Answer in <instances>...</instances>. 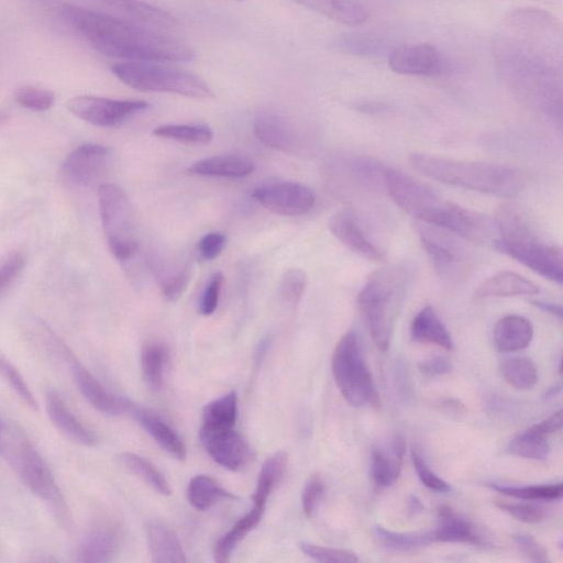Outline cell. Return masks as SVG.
I'll use <instances>...</instances> for the list:
<instances>
[{"mask_svg":"<svg viewBox=\"0 0 563 563\" xmlns=\"http://www.w3.org/2000/svg\"><path fill=\"white\" fill-rule=\"evenodd\" d=\"M154 269L164 298L168 301L180 298L190 282V264L179 257L159 258Z\"/></svg>","mask_w":563,"mask_h":563,"instance_id":"obj_28","label":"cell"},{"mask_svg":"<svg viewBox=\"0 0 563 563\" xmlns=\"http://www.w3.org/2000/svg\"><path fill=\"white\" fill-rule=\"evenodd\" d=\"M406 451L405 438L395 434L388 451L380 446L371 451V474L377 488H387L398 478Z\"/></svg>","mask_w":563,"mask_h":563,"instance_id":"obj_20","label":"cell"},{"mask_svg":"<svg viewBox=\"0 0 563 563\" xmlns=\"http://www.w3.org/2000/svg\"><path fill=\"white\" fill-rule=\"evenodd\" d=\"M199 439L213 461L232 472L242 471L251 459L249 443L234 428L219 431L199 430Z\"/></svg>","mask_w":563,"mask_h":563,"instance_id":"obj_15","label":"cell"},{"mask_svg":"<svg viewBox=\"0 0 563 563\" xmlns=\"http://www.w3.org/2000/svg\"><path fill=\"white\" fill-rule=\"evenodd\" d=\"M24 264L25 256L21 251L11 252L0 262V294L19 276Z\"/></svg>","mask_w":563,"mask_h":563,"instance_id":"obj_52","label":"cell"},{"mask_svg":"<svg viewBox=\"0 0 563 563\" xmlns=\"http://www.w3.org/2000/svg\"><path fill=\"white\" fill-rule=\"evenodd\" d=\"M111 71L124 85L140 91L169 92L196 99L213 97L211 88L195 74L159 62H121Z\"/></svg>","mask_w":563,"mask_h":563,"instance_id":"obj_7","label":"cell"},{"mask_svg":"<svg viewBox=\"0 0 563 563\" xmlns=\"http://www.w3.org/2000/svg\"><path fill=\"white\" fill-rule=\"evenodd\" d=\"M331 368L345 401L356 408L380 406V398L365 362L356 331L345 332L335 345Z\"/></svg>","mask_w":563,"mask_h":563,"instance_id":"obj_6","label":"cell"},{"mask_svg":"<svg viewBox=\"0 0 563 563\" xmlns=\"http://www.w3.org/2000/svg\"><path fill=\"white\" fill-rule=\"evenodd\" d=\"M253 130L261 143L285 154L302 155L310 146L301 128L277 113L260 114L254 121Z\"/></svg>","mask_w":563,"mask_h":563,"instance_id":"obj_12","label":"cell"},{"mask_svg":"<svg viewBox=\"0 0 563 563\" xmlns=\"http://www.w3.org/2000/svg\"><path fill=\"white\" fill-rule=\"evenodd\" d=\"M238 417V395L230 391L205 406L201 431L233 429Z\"/></svg>","mask_w":563,"mask_h":563,"instance_id":"obj_31","label":"cell"},{"mask_svg":"<svg viewBox=\"0 0 563 563\" xmlns=\"http://www.w3.org/2000/svg\"><path fill=\"white\" fill-rule=\"evenodd\" d=\"M409 162L430 179L498 197L517 196L527 184L521 170L500 164L459 161L426 153L410 154Z\"/></svg>","mask_w":563,"mask_h":563,"instance_id":"obj_2","label":"cell"},{"mask_svg":"<svg viewBox=\"0 0 563 563\" xmlns=\"http://www.w3.org/2000/svg\"><path fill=\"white\" fill-rule=\"evenodd\" d=\"M490 487L503 495L525 500L552 501L561 499L563 495V486L561 482L548 485L529 486L492 484Z\"/></svg>","mask_w":563,"mask_h":563,"instance_id":"obj_42","label":"cell"},{"mask_svg":"<svg viewBox=\"0 0 563 563\" xmlns=\"http://www.w3.org/2000/svg\"><path fill=\"white\" fill-rule=\"evenodd\" d=\"M547 434L534 426L514 438L508 450L511 454L530 460H544L550 451Z\"/></svg>","mask_w":563,"mask_h":563,"instance_id":"obj_39","label":"cell"},{"mask_svg":"<svg viewBox=\"0 0 563 563\" xmlns=\"http://www.w3.org/2000/svg\"><path fill=\"white\" fill-rule=\"evenodd\" d=\"M98 202L106 240L112 255L121 263L133 260L139 250V225L125 191L115 184L98 188Z\"/></svg>","mask_w":563,"mask_h":563,"instance_id":"obj_8","label":"cell"},{"mask_svg":"<svg viewBox=\"0 0 563 563\" xmlns=\"http://www.w3.org/2000/svg\"><path fill=\"white\" fill-rule=\"evenodd\" d=\"M224 276L222 273H214L208 280L199 301V311L203 316H210L217 309L220 291Z\"/></svg>","mask_w":563,"mask_h":563,"instance_id":"obj_51","label":"cell"},{"mask_svg":"<svg viewBox=\"0 0 563 563\" xmlns=\"http://www.w3.org/2000/svg\"><path fill=\"white\" fill-rule=\"evenodd\" d=\"M411 460L418 478L427 488L437 493H450L452 490L451 485L429 467L416 448L411 451Z\"/></svg>","mask_w":563,"mask_h":563,"instance_id":"obj_49","label":"cell"},{"mask_svg":"<svg viewBox=\"0 0 563 563\" xmlns=\"http://www.w3.org/2000/svg\"><path fill=\"white\" fill-rule=\"evenodd\" d=\"M117 530L108 525L92 528L79 545L77 560L80 562L102 563L113 559L118 551Z\"/></svg>","mask_w":563,"mask_h":563,"instance_id":"obj_26","label":"cell"},{"mask_svg":"<svg viewBox=\"0 0 563 563\" xmlns=\"http://www.w3.org/2000/svg\"><path fill=\"white\" fill-rule=\"evenodd\" d=\"M64 20L103 55L129 62H190L185 42L148 27L74 4L62 8Z\"/></svg>","mask_w":563,"mask_h":563,"instance_id":"obj_1","label":"cell"},{"mask_svg":"<svg viewBox=\"0 0 563 563\" xmlns=\"http://www.w3.org/2000/svg\"><path fill=\"white\" fill-rule=\"evenodd\" d=\"M434 542L468 543L484 545L487 540L476 526L451 506L441 505L437 509V522L431 530Z\"/></svg>","mask_w":563,"mask_h":563,"instance_id":"obj_18","label":"cell"},{"mask_svg":"<svg viewBox=\"0 0 563 563\" xmlns=\"http://www.w3.org/2000/svg\"><path fill=\"white\" fill-rule=\"evenodd\" d=\"M419 369L429 376H439L452 371V363L444 356L435 355L419 363Z\"/></svg>","mask_w":563,"mask_h":563,"instance_id":"obj_55","label":"cell"},{"mask_svg":"<svg viewBox=\"0 0 563 563\" xmlns=\"http://www.w3.org/2000/svg\"><path fill=\"white\" fill-rule=\"evenodd\" d=\"M325 490L324 482L318 474L311 475L305 484L301 505L307 517H312Z\"/></svg>","mask_w":563,"mask_h":563,"instance_id":"obj_50","label":"cell"},{"mask_svg":"<svg viewBox=\"0 0 563 563\" xmlns=\"http://www.w3.org/2000/svg\"><path fill=\"white\" fill-rule=\"evenodd\" d=\"M287 453L280 451L269 456L258 473L255 492L252 495L254 504L266 505L271 493L284 477L287 468Z\"/></svg>","mask_w":563,"mask_h":563,"instance_id":"obj_34","label":"cell"},{"mask_svg":"<svg viewBox=\"0 0 563 563\" xmlns=\"http://www.w3.org/2000/svg\"><path fill=\"white\" fill-rule=\"evenodd\" d=\"M446 65L443 54L428 43L402 45L388 55L390 69L402 75L434 77L443 74Z\"/></svg>","mask_w":563,"mask_h":563,"instance_id":"obj_13","label":"cell"},{"mask_svg":"<svg viewBox=\"0 0 563 563\" xmlns=\"http://www.w3.org/2000/svg\"><path fill=\"white\" fill-rule=\"evenodd\" d=\"M119 460L125 468L140 477L157 494L163 496L172 494V489L165 476L143 456L131 452H124L119 455Z\"/></svg>","mask_w":563,"mask_h":563,"instance_id":"obj_37","label":"cell"},{"mask_svg":"<svg viewBox=\"0 0 563 563\" xmlns=\"http://www.w3.org/2000/svg\"><path fill=\"white\" fill-rule=\"evenodd\" d=\"M539 292V287L522 275L512 271H500L479 284L475 290V297H517L532 296Z\"/></svg>","mask_w":563,"mask_h":563,"instance_id":"obj_23","label":"cell"},{"mask_svg":"<svg viewBox=\"0 0 563 563\" xmlns=\"http://www.w3.org/2000/svg\"><path fill=\"white\" fill-rule=\"evenodd\" d=\"M125 412L130 413L163 450L177 460L186 459L187 449L183 439L161 417L128 399Z\"/></svg>","mask_w":563,"mask_h":563,"instance_id":"obj_19","label":"cell"},{"mask_svg":"<svg viewBox=\"0 0 563 563\" xmlns=\"http://www.w3.org/2000/svg\"><path fill=\"white\" fill-rule=\"evenodd\" d=\"M329 230L347 250L366 261L384 262V254L366 235L355 212L350 208H341L329 219Z\"/></svg>","mask_w":563,"mask_h":563,"instance_id":"obj_16","label":"cell"},{"mask_svg":"<svg viewBox=\"0 0 563 563\" xmlns=\"http://www.w3.org/2000/svg\"><path fill=\"white\" fill-rule=\"evenodd\" d=\"M531 303L539 308L540 310L548 312L558 319H562V307L561 305L549 302V301H541V300H532Z\"/></svg>","mask_w":563,"mask_h":563,"instance_id":"obj_57","label":"cell"},{"mask_svg":"<svg viewBox=\"0 0 563 563\" xmlns=\"http://www.w3.org/2000/svg\"><path fill=\"white\" fill-rule=\"evenodd\" d=\"M373 536L377 543L385 549L400 552L411 551L434 542L431 531L398 532L382 526L373 528Z\"/></svg>","mask_w":563,"mask_h":563,"instance_id":"obj_36","label":"cell"},{"mask_svg":"<svg viewBox=\"0 0 563 563\" xmlns=\"http://www.w3.org/2000/svg\"><path fill=\"white\" fill-rule=\"evenodd\" d=\"M562 426V411L558 410L547 419L541 422L534 424V427L541 431L542 433L550 435L561 429Z\"/></svg>","mask_w":563,"mask_h":563,"instance_id":"obj_56","label":"cell"},{"mask_svg":"<svg viewBox=\"0 0 563 563\" xmlns=\"http://www.w3.org/2000/svg\"><path fill=\"white\" fill-rule=\"evenodd\" d=\"M514 542L520 553L531 562H550L547 550L530 534L517 533L512 536Z\"/></svg>","mask_w":563,"mask_h":563,"instance_id":"obj_53","label":"cell"},{"mask_svg":"<svg viewBox=\"0 0 563 563\" xmlns=\"http://www.w3.org/2000/svg\"><path fill=\"white\" fill-rule=\"evenodd\" d=\"M533 338L531 321L519 314H507L494 327L493 341L497 351L511 353L526 349Z\"/></svg>","mask_w":563,"mask_h":563,"instance_id":"obj_22","label":"cell"},{"mask_svg":"<svg viewBox=\"0 0 563 563\" xmlns=\"http://www.w3.org/2000/svg\"><path fill=\"white\" fill-rule=\"evenodd\" d=\"M411 339L419 343L433 344L446 351L454 347L453 339L432 306L423 307L410 324Z\"/></svg>","mask_w":563,"mask_h":563,"instance_id":"obj_25","label":"cell"},{"mask_svg":"<svg viewBox=\"0 0 563 563\" xmlns=\"http://www.w3.org/2000/svg\"><path fill=\"white\" fill-rule=\"evenodd\" d=\"M45 404L49 420L63 434L86 446L96 443L93 432L73 413L57 391L49 390Z\"/></svg>","mask_w":563,"mask_h":563,"instance_id":"obj_21","label":"cell"},{"mask_svg":"<svg viewBox=\"0 0 563 563\" xmlns=\"http://www.w3.org/2000/svg\"><path fill=\"white\" fill-rule=\"evenodd\" d=\"M150 107L144 100H119L96 96H78L67 102L77 118L98 126H115Z\"/></svg>","mask_w":563,"mask_h":563,"instance_id":"obj_10","label":"cell"},{"mask_svg":"<svg viewBox=\"0 0 563 563\" xmlns=\"http://www.w3.org/2000/svg\"><path fill=\"white\" fill-rule=\"evenodd\" d=\"M0 456L34 495L45 500L62 519L66 505L54 475L21 426L10 419L0 423Z\"/></svg>","mask_w":563,"mask_h":563,"instance_id":"obj_5","label":"cell"},{"mask_svg":"<svg viewBox=\"0 0 563 563\" xmlns=\"http://www.w3.org/2000/svg\"><path fill=\"white\" fill-rule=\"evenodd\" d=\"M308 285L307 274L300 268H289L279 284V294L289 305H297Z\"/></svg>","mask_w":563,"mask_h":563,"instance_id":"obj_46","label":"cell"},{"mask_svg":"<svg viewBox=\"0 0 563 563\" xmlns=\"http://www.w3.org/2000/svg\"><path fill=\"white\" fill-rule=\"evenodd\" d=\"M330 20L345 25H360L368 19L366 7L358 0H291Z\"/></svg>","mask_w":563,"mask_h":563,"instance_id":"obj_27","label":"cell"},{"mask_svg":"<svg viewBox=\"0 0 563 563\" xmlns=\"http://www.w3.org/2000/svg\"><path fill=\"white\" fill-rule=\"evenodd\" d=\"M0 374L27 407L38 410V404L18 368L0 353Z\"/></svg>","mask_w":563,"mask_h":563,"instance_id":"obj_43","label":"cell"},{"mask_svg":"<svg viewBox=\"0 0 563 563\" xmlns=\"http://www.w3.org/2000/svg\"><path fill=\"white\" fill-rule=\"evenodd\" d=\"M334 46L343 52L357 55H372L380 53L384 48V44L366 34H343L334 41Z\"/></svg>","mask_w":563,"mask_h":563,"instance_id":"obj_44","label":"cell"},{"mask_svg":"<svg viewBox=\"0 0 563 563\" xmlns=\"http://www.w3.org/2000/svg\"><path fill=\"white\" fill-rule=\"evenodd\" d=\"M505 380L516 389H530L538 380V369L527 356H511L500 365Z\"/></svg>","mask_w":563,"mask_h":563,"instance_id":"obj_40","label":"cell"},{"mask_svg":"<svg viewBox=\"0 0 563 563\" xmlns=\"http://www.w3.org/2000/svg\"><path fill=\"white\" fill-rule=\"evenodd\" d=\"M187 498L194 508L205 511L218 501L234 499L235 496L224 489L212 477L208 475H196L188 483Z\"/></svg>","mask_w":563,"mask_h":563,"instance_id":"obj_33","label":"cell"},{"mask_svg":"<svg viewBox=\"0 0 563 563\" xmlns=\"http://www.w3.org/2000/svg\"><path fill=\"white\" fill-rule=\"evenodd\" d=\"M420 243L439 276H444L453 267L456 255L450 244L428 233L426 229L418 230Z\"/></svg>","mask_w":563,"mask_h":563,"instance_id":"obj_41","label":"cell"},{"mask_svg":"<svg viewBox=\"0 0 563 563\" xmlns=\"http://www.w3.org/2000/svg\"><path fill=\"white\" fill-rule=\"evenodd\" d=\"M227 236L223 232L213 231L200 238L197 244L199 256L205 261H212L223 251Z\"/></svg>","mask_w":563,"mask_h":563,"instance_id":"obj_54","label":"cell"},{"mask_svg":"<svg viewBox=\"0 0 563 563\" xmlns=\"http://www.w3.org/2000/svg\"><path fill=\"white\" fill-rule=\"evenodd\" d=\"M382 183L402 211L427 224L434 225L450 202L428 185L390 166L383 165Z\"/></svg>","mask_w":563,"mask_h":563,"instance_id":"obj_9","label":"cell"},{"mask_svg":"<svg viewBox=\"0 0 563 563\" xmlns=\"http://www.w3.org/2000/svg\"><path fill=\"white\" fill-rule=\"evenodd\" d=\"M238 1H241V0H238Z\"/></svg>","mask_w":563,"mask_h":563,"instance_id":"obj_60","label":"cell"},{"mask_svg":"<svg viewBox=\"0 0 563 563\" xmlns=\"http://www.w3.org/2000/svg\"><path fill=\"white\" fill-rule=\"evenodd\" d=\"M264 511L265 505L253 503L252 509L214 543V561L227 562L235 547L260 523Z\"/></svg>","mask_w":563,"mask_h":563,"instance_id":"obj_30","label":"cell"},{"mask_svg":"<svg viewBox=\"0 0 563 563\" xmlns=\"http://www.w3.org/2000/svg\"><path fill=\"white\" fill-rule=\"evenodd\" d=\"M14 100L30 110L46 111L53 107L55 97L46 89L25 86L15 90Z\"/></svg>","mask_w":563,"mask_h":563,"instance_id":"obj_47","label":"cell"},{"mask_svg":"<svg viewBox=\"0 0 563 563\" xmlns=\"http://www.w3.org/2000/svg\"><path fill=\"white\" fill-rule=\"evenodd\" d=\"M148 547L155 563H184L187 561L180 542L173 530L162 522L147 526Z\"/></svg>","mask_w":563,"mask_h":563,"instance_id":"obj_29","label":"cell"},{"mask_svg":"<svg viewBox=\"0 0 563 563\" xmlns=\"http://www.w3.org/2000/svg\"><path fill=\"white\" fill-rule=\"evenodd\" d=\"M422 510H423V505H422L421 500L417 496L410 495L409 499H408V511L411 515H416V514L421 512Z\"/></svg>","mask_w":563,"mask_h":563,"instance_id":"obj_58","label":"cell"},{"mask_svg":"<svg viewBox=\"0 0 563 563\" xmlns=\"http://www.w3.org/2000/svg\"><path fill=\"white\" fill-rule=\"evenodd\" d=\"M254 169V162L247 156L227 154L199 159L188 172L199 176L241 178L251 175Z\"/></svg>","mask_w":563,"mask_h":563,"instance_id":"obj_24","label":"cell"},{"mask_svg":"<svg viewBox=\"0 0 563 563\" xmlns=\"http://www.w3.org/2000/svg\"><path fill=\"white\" fill-rule=\"evenodd\" d=\"M496 506L516 519L527 523H538L548 517V509L534 503L495 501Z\"/></svg>","mask_w":563,"mask_h":563,"instance_id":"obj_48","label":"cell"},{"mask_svg":"<svg viewBox=\"0 0 563 563\" xmlns=\"http://www.w3.org/2000/svg\"><path fill=\"white\" fill-rule=\"evenodd\" d=\"M412 280V267L396 264L372 273L357 295V307L380 352L389 349L396 316Z\"/></svg>","mask_w":563,"mask_h":563,"instance_id":"obj_3","label":"cell"},{"mask_svg":"<svg viewBox=\"0 0 563 563\" xmlns=\"http://www.w3.org/2000/svg\"><path fill=\"white\" fill-rule=\"evenodd\" d=\"M298 547L302 553L318 562L356 563L360 560L354 552L345 549L321 547L306 541L299 542Z\"/></svg>","mask_w":563,"mask_h":563,"instance_id":"obj_45","label":"cell"},{"mask_svg":"<svg viewBox=\"0 0 563 563\" xmlns=\"http://www.w3.org/2000/svg\"><path fill=\"white\" fill-rule=\"evenodd\" d=\"M134 20L151 26L172 29L176 19L165 10L141 0H100Z\"/></svg>","mask_w":563,"mask_h":563,"instance_id":"obj_32","label":"cell"},{"mask_svg":"<svg viewBox=\"0 0 563 563\" xmlns=\"http://www.w3.org/2000/svg\"><path fill=\"white\" fill-rule=\"evenodd\" d=\"M62 356L68 363L79 391L96 410L107 416L125 412L126 399L108 391L68 347Z\"/></svg>","mask_w":563,"mask_h":563,"instance_id":"obj_17","label":"cell"},{"mask_svg":"<svg viewBox=\"0 0 563 563\" xmlns=\"http://www.w3.org/2000/svg\"><path fill=\"white\" fill-rule=\"evenodd\" d=\"M153 135L183 143L208 144L213 131L205 123L164 124L153 130Z\"/></svg>","mask_w":563,"mask_h":563,"instance_id":"obj_38","label":"cell"},{"mask_svg":"<svg viewBox=\"0 0 563 563\" xmlns=\"http://www.w3.org/2000/svg\"><path fill=\"white\" fill-rule=\"evenodd\" d=\"M499 232L494 247L540 276L562 285L563 264L561 249L541 241L525 216L514 206H501L495 217Z\"/></svg>","mask_w":563,"mask_h":563,"instance_id":"obj_4","label":"cell"},{"mask_svg":"<svg viewBox=\"0 0 563 563\" xmlns=\"http://www.w3.org/2000/svg\"><path fill=\"white\" fill-rule=\"evenodd\" d=\"M110 148L102 144L86 143L73 150L64 161V176L78 186H90L107 170Z\"/></svg>","mask_w":563,"mask_h":563,"instance_id":"obj_14","label":"cell"},{"mask_svg":"<svg viewBox=\"0 0 563 563\" xmlns=\"http://www.w3.org/2000/svg\"><path fill=\"white\" fill-rule=\"evenodd\" d=\"M169 358L168 349L161 342H147L141 351V367L146 385L157 390L163 385L164 369Z\"/></svg>","mask_w":563,"mask_h":563,"instance_id":"obj_35","label":"cell"},{"mask_svg":"<svg viewBox=\"0 0 563 563\" xmlns=\"http://www.w3.org/2000/svg\"><path fill=\"white\" fill-rule=\"evenodd\" d=\"M561 393V384L551 386L543 395L544 399H551Z\"/></svg>","mask_w":563,"mask_h":563,"instance_id":"obj_59","label":"cell"},{"mask_svg":"<svg viewBox=\"0 0 563 563\" xmlns=\"http://www.w3.org/2000/svg\"><path fill=\"white\" fill-rule=\"evenodd\" d=\"M252 197L263 208L288 217L308 213L317 199L311 188L294 181L262 185L252 191Z\"/></svg>","mask_w":563,"mask_h":563,"instance_id":"obj_11","label":"cell"}]
</instances>
